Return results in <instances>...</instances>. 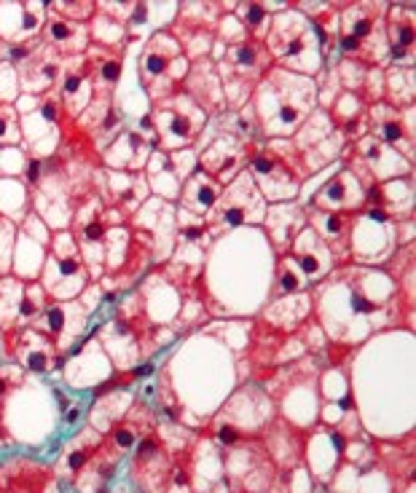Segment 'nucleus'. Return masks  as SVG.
Segmentation results:
<instances>
[{
    "instance_id": "1",
    "label": "nucleus",
    "mask_w": 416,
    "mask_h": 493,
    "mask_svg": "<svg viewBox=\"0 0 416 493\" xmlns=\"http://www.w3.org/2000/svg\"><path fill=\"white\" fill-rule=\"evenodd\" d=\"M312 317L330 343L355 349L403 322V298L384 268L344 263L312 287Z\"/></svg>"
},
{
    "instance_id": "2",
    "label": "nucleus",
    "mask_w": 416,
    "mask_h": 493,
    "mask_svg": "<svg viewBox=\"0 0 416 493\" xmlns=\"http://www.w3.org/2000/svg\"><path fill=\"white\" fill-rule=\"evenodd\" d=\"M248 105L263 140H288L317 110L315 78L271 65L253 88Z\"/></svg>"
},
{
    "instance_id": "3",
    "label": "nucleus",
    "mask_w": 416,
    "mask_h": 493,
    "mask_svg": "<svg viewBox=\"0 0 416 493\" xmlns=\"http://www.w3.org/2000/svg\"><path fill=\"white\" fill-rule=\"evenodd\" d=\"M390 3L355 0L338 11V54L365 67H390V49L384 35V16Z\"/></svg>"
},
{
    "instance_id": "4",
    "label": "nucleus",
    "mask_w": 416,
    "mask_h": 493,
    "mask_svg": "<svg viewBox=\"0 0 416 493\" xmlns=\"http://www.w3.org/2000/svg\"><path fill=\"white\" fill-rule=\"evenodd\" d=\"M263 46H266L274 65L282 67V70H290V73H298V76L315 78L325 67L315 27L304 14L295 11L290 3H288V9H282L271 16Z\"/></svg>"
},
{
    "instance_id": "5",
    "label": "nucleus",
    "mask_w": 416,
    "mask_h": 493,
    "mask_svg": "<svg viewBox=\"0 0 416 493\" xmlns=\"http://www.w3.org/2000/svg\"><path fill=\"white\" fill-rule=\"evenodd\" d=\"M248 175L255 183L266 204L298 201L301 185L306 183V169L288 140H260L248 161Z\"/></svg>"
},
{
    "instance_id": "6",
    "label": "nucleus",
    "mask_w": 416,
    "mask_h": 493,
    "mask_svg": "<svg viewBox=\"0 0 416 493\" xmlns=\"http://www.w3.org/2000/svg\"><path fill=\"white\" fill-rule=\"evenodd\" d=\"M135 70L140 86L146 88L148 99L153 105L158 99L172 97L183 86V81L191 70V62L183 54L178 38L164 30V33H153L146 44H140Z\"/></svg>"
},
{
    "instance_id": "7",
    "label": "nucleus",
    "mask_w": 416,
    "mask_h": 493,
    "mask_svg": "<svg viewBox=\"0 0 416 493\" xmlns=\"http://www.w3.org/2000/svg\"><path fill=\"white\" fill-rule=\"evenodd\" d=\"M274 65L263 41L245 38L239 44L225 49L223 59L215 65L220 86H223L225 110H242L253 97V88L266 76V70Z\"/></svg>"
},
{
    "instance_id": "8",
    "label": "nucleus",
    "mask_w": 416,
    "mask_h": 493,
    "mask_svg": "<svg viewBox=\"0 0 416 493\" xmlns=\"http://www.w3.org/2000/svg\"><path fill=\"white\" fill-rule=\"evenodd\" d=\"M266 207L269 204L263 201V196L258 193V188H255V183L250 180L248 169H245L228 185H223V193L218 198L215 209L204 218L207 236L215 241L239 228H260Z\"/></svg>"
},
{
    "instance_id": "9",
    "label": "nucleus",
    "mask_w": 416,
    "mask_h": 493,
    "mask_svg": "<svg viewBox=\"0 0 416 493\" xmlns=\"http://www.w3.org/2000/svg\"><path fill=\"white\" fill-rule=\"evenodd\" d=\"M151 121L156 129V151L175 153L196 145L207 126V113L183 88H178L172 97L151 105Z\"/></svg>"
},
{
    "instance_id": "10",
    "label": "nucleus",
    "mask_w": 416,
    "mask_h": 493,
    "mask_svg": "<svg viewBox=\"0 0 416 493\" xmlns=\"http://www.w3.org/2000/svg\"><path fill=\"white\" fill-rule=\"evenodd\" d=\"M38 282H41V287L51 300H76L91 285L89 271L83 265V258H81L70 230H54L51 233Z\"/></svg>"
},
{
    "instance_id": "11",
    "label": "nucleus",
    "mask_w": 416,
    "mask_h": 493,
    "mask_svg": "<svg viewBox=\"0 0 416 493\" xmlns=\"http://www.w3.org/2000/svg\"><path fill=\"white\" fill-rule=\"evenodd\" d=\"M397 220L379 207H362L352 218L349 230V263L384 268L397 253Z\"/></svg>"
},
{
    "instance_id": "12",
    "label": "nucleus",
    "mask_w": 416,
    "mask_h": 493,
    "mask_svg": "<svg viewBox=\"0 0 416 493\" xmlns=\"http://www.w3.org/2000/svg\"><path fill=\"white\" fill-rule=\"evenodd\" d=\"M255 145L258 143H245L242 137L220 129L215 118H207V126L199 134L193 151H196V164L204 175L218 180L220 185H228L239 172L248 169Z\"/></svg>"
},
{
    "instance_id": "13",
    "label": "nucleus",
    "mask_w": 416,
    "mask_h": 493,
    "mask_svg": "<svg viewBox=\"0 0 416 493\" xmlns=\"http://www.w3.org/2000/svg\"><path fill=\"white\" fill-rule=\"evenodd\" d=\"M76 204L78 198L65 161L59 158V153L44 158V175L30 188V212H35L51 230H68Z\"/></svg>"
},
{
    "instance_id": "14",
    "label": "nucleus",
    "mask_w": 416,
    "mask_h": 493,
    "mask_svg": "<svg viewBox=\"0 0 416 493\" xmlns=\"http://www.w3.org/2000/svg\"><path fill=\"white\" fill-rule=\"evenodd\" d=\"M290 143L309 177L328 169V166H333L336 161H341V153L347 148V140H344L341 129L328 118L325 110L320 108L295 129Z\"/></svg>"
},
{
    "instance_id": "15",
    "label": "nucleus",
    "mask_w": 416,
    "mask_h": 493,
    "mask_svg": "<svg viewBox=\"0 0 416 493\" xmlns=\"http://www.w3.org/2000/svg\"><path fill=\"white\" fill-rule=\"evenodd\" d=\"M102 212H105V204H102L100 193L94 190L89 196H83L76 204V212H73V220H70V233L76 239V247H78L81 258H83V265L89 271L91 282H100L105 276V253H102V241H105V220H102Z\"/></svg>"
},
{
    "instance_id": "16",
    "label": "nucleus",
    "mask_w": 416,
    "mask_h": 493,
    "mask_svg": "<svg viewBox=\"0 0 416 493\" xmlns=\"http://www.w3.org/2000/svg\"><path fill=\"white\" fill-rule=\"evenodd\" d=\"M199 169L196 164V151L186 148V151H175V153H164V151H153L148 158L146 169V183L151 196L161 198L175 204L181 196V185Z\"/></svg>"
},
{
    "instance_id": "17",
    "label": "nucleus",
    "mask_w": 416,
    "mask_h": 493,
    "mask_svg": "<svg viewBox=\"0 0 416 493\" xmlns=\"http://www.w3.org/2000/svg\"><path fill=\"white\" fill-rule=\"evenodd\" d=\"M129 228L146 233L153 244V265H164L172 258L175 241H178V207L151 196L129 218Z\"/></svg>"
},
{
    "instance_id": "18",
    "label": "nucleus",
    "mask_w": 416,
    "mask_h": 493,
    "mask_svg": "<svg viewBox=\"0 0 416 493\" xmlns=\"http://www.w3.org/2000/svg\"><path fill=\"white\" fill-rule=\"evenodd\" d=\"M368 134L390 145L392 151L414 164L416 158V129H414V108L395 110L387 102L368 105Z\"/></svg>"
},
{
    "instance_id": "19",
    "label": "nucleus",
    "mask_w": 416,
    "mask_h": 493,
    "mask_svg": "<svg viewBox=\"0 0 416 493\" xmlns=\"http://www.w3.org/2000/svg\"><path fill=\"white\" fill-rule=\"evenodd\" d=\"M148 327H151L148 319L113 317L97 330V340L118 370H132L137 360L143 357V338H146Z\"/></svg>"
},
{
    "instance_id": "20",
    "label": "nucleus",
    "mask_w": 416,
    "mask_h": 493,
    "mask_svg": "<svg viewBox=\"0 0 416 493\" xmlns=\"http://www.w3.org/2000/svg\"><path fill=\"white\" fill-rule=\"evenodd\" d=\"M91 314L81 306L78 300H51L44 308V314L38 317L33 327L38 332H44L46 338H51V343L56 346L59 357L68 349H73L78 338L89 327Z\"/></svg>"
},
{
    "instance_id": "21",
    "label": "nucleus",
    "mask_w": 416,
    "mask_h": 493,
    "mask_svg": "<svg viewBox=\"0 0 416 493\" xmlns=\"http://www.w3.org/2000/svg\"><path fill=\"white\" fill-rule=\"evenodd\" d=\"M137 295H140V306H143L148 325L172 327V322L181 314L183 295L178 285L164 274L161 265H158V271H151L137 282Z\"/></svg>"
},
{
    "instance_id": "22",
    "label": "nucleus",
    "mask_w": 416,
    "mask_h": 493,
    "mask_svg": "<svg viewBox=\"0 0 416 493\" xmlns=\"http://www.w3.org/2000/svg\"><path fill=\"white\" fill-rule=\"evenodd\" d=\"M365 207V188L357 177L341 164L317 188L304 209H320V212H341V215H357Z\"/></svg>"
},
{
    "instance_id": "23",
    "label": "nucleus",
    "mask_w": 416,
    "mask_h": 493,
    "mask_svg": "<svg viewBox=\"0 0 416 493\" xmlns=\"http://www.w3.org/2000/svg\"><path fill=\"white\" fill-rule=\"evenodd\" d=\"M100 198L105 207L118 209L126 220L151 198L146 175L143 172H116V169H97Z\"/></svg>"
},
{
    "instance_id": "24",
    "label": "nucleus",
    "mask_w": 416,
    "mask_h": 493,
    "mask_svg": "<svg viewBox=\"0 0 416 493\" xmlns=\"http://www.w3.org/2000/svg\"><path fill=\"white\" fill-rule=\"evenodd\" d=\"M3 338L14 340V343H6V357L16 360V365L27 373L46 375L59 365V351L51 343V338H46L35 327L9 330V332H3Z\"/></svg>"
},
{
    "instance_id": "25",
    "label": "nucleus",
    "mask_w": 416,
    "mask_h": 493,
    "mask_svg": "<svg viewBox=\"0 0 416 493\" xmlns=\"http://www.w3.org/2000/svg\"><path fill=\"white\" fill-rule=\"evenodd\" d=\"M390 67L416 65V9L414 3H390L384 16Z\"/></svg>"
},
{
    "instance_id": "26",
    "label": "nucleus",
    "mask_w": 416,
    "mask_h": 493,
    "mask_svg": "<svg viewBox=\"0 0 416 493\" xmlns=\"http://www.w3.org/2000/svg\"><path fill=\"white\" fill-rule=\"evenodd\" d=\"M16 70V81H19V91L30 94V97H44L59 81V70H62V56L54 49L38 38L33 46V51L27 54L24 62L14 67Z\"/></svg>"
},
{
    "instance_id": "27",
    "label": "nucleus",
    "mask_w": 416,
    "mask_h": 493,
    "mask_svg": "<svg viewBox=\"0 0 416 493\" xmlns=\"http://www.w3.org/2000/svg\"><path fill=\"white\" fill-rule=\"evenodd\" d=\"M56 94L59 102L68 113L70 121H76L89 108V102L94 99V86H91V73L86 65V56H68L62 59V70H59V81H56Z\"/></svg>"
},
{
    "instance_id": "28",
    "label": "nucleus",
    "mask_w": 416,
    "mask_h": 493,
    "mask_svg": "<svg viewBox=\"0 0 416 493\" xmlns=\"http://www.w3.org/2000/svg\"><path fill=\"white\" fill-rule=\"evenodd\" d=\"M260 325L277 335H293L298 327L312 319V287L295 295L271 298L266 306L258 311Z\"/></svg>"
},
{
    "instance_id": "29",
    "label": "nucleus",
    "mask_w": 416,
    "mask_h": 493,
    "mask_svg": "<svg viewBox=\"0 0 416 493\" xmlns=\"http://www.w3.org/2000/svg\"><path fill=\"white\" fill-rule=\"evenodd\" d=\"M46 24V3H0V41L27 44L41 38Z\"/></svg>"
},
{
    "instance_id": "30",
    "label": "nucleus",
    "mask_w": 416,
    "mask_h": 493,
    "mask_svg": "<svg viewBox=\"0 0 416 493\" xmlns=\"http://www.w3.org/2000/svg\"><path fill=\"white\" fill-rule=\"evenodd\" d=\"M306 228V209L298 201H282V204H269L260 230L266 241L271 244L274 255H285L290 250L293 239Z\"/></svg>"
},
{
    "instance_id": "31",
    "label": "nucleus",
    "mask_w": 416,
    "mask_h": 493,
    "mask_svg": "<svg viewBox=\"0 0 416 493\" xmlns=\"http://www.w3.org/2000/svg\"><path fill=\"white\" fill-rule=\"evenodd\" d=\"M288 255H290L293 260L298 263V268L304 271L309 287L320 285V282H323V279L336 268V258H333V253L328 250L325 241L320 239L309 225H306V228L293 239Z\"/></svg>"
},
{
    "instance_id": "32",
    "label": "nucleus",
    "mask_w": 416,
    "mask_h": 493,
    "mask_svg": "<svg viewBox=\"0 0 416 493\" xmlns=\"http://www.w3.org/2000/svg\"><path fill=\"white\" fill-rule=\"evenodd\" d=\"M181 88L207 113V118H213V116L225 110L223 86H220V78H218L215 62L210 56L191 62V70H188Z\"/></svg>"
},
{
    "instance_id": "33",
    "label": "nucleus",
    "mask_w": 416,
    "mask_h": 493,
    "mask_svg": "<svg viewBox=\"0 0 416 493\" xmlns=\"http://www.w3.org/2000/svg\"><path fill=\"white\" fill-rule=\"evenodd\" d=\"M156 148L143 140V134H137L135 126H126L97 158L102 169H116V172H143L148 158Z\"/></svg>"
},
{
    "instance_id": "34",
    "label": "nucleus",
    "mask_w": 416,
    "mask_h": 493,
    "mask_svg": "<svg viewBox=\"0 0 416 493\" xmlns=\"http://www.w3.org/2000/svg\"><path fill=\"white\" fill-rule=\"evenodd\" d=\"M178 9H181V3H151V0L132 3L124 19L129 44H146L153 33L169 30L178 16Z\"/></svg>"
},
{
    "instance_id": "35",
    "label": "nucleus",
    "mask_w": 416,
    "mask_h": 493,
    "mask_svg": "<svg viewBox=\"0 0 416 493\" xmlns=\"http://www.w3.org/2000/svg\"><path fill=\"white\" fill-rule=\"evenodd\" d=\"M365 207H379L392 220L414 218L416 196H414V175L376 183L365 190Z\"/></svg>"
},
{
    "instance_id": "36",
    "label": "nucleus",
    "mask_w": 416,
    "mask_h": 493,
    "mask_svg": "<svg viewBox=\"0 0 416 493\" xmlns=\"http://www.w3.org/2000/svg\"><path fill=\"white\" fill-rule=\"evenodd\" d=\"M41 41H44L49 49H54L62 59H68V56H78V54H83L86 46L91 44L89 41V24L70 22V19H65V16L51 14L49 9H46V24H44V33H41Z\"/></svg>"
},
{
    "instance_id": "37",
    "label": "nucleus",
    "mask_w": 416,
    "mask_h": 493,
    "mask_svg": "<svg viewBox=\"0 0 416 493\" xmlns=\"http://www.w3.org/2000/svg\"><path fill=\"white\" fill-rule=\"evenodd\" d=\"M352 218L355 215L306 209V225L325 241L328 250L336 258V265L349 263V230H352Z\"/></svg>"
},
{
    "instance_id": "38",
    "label": "nucleus",
    "mask_w": 416,
    "mask_h": 493,
    "mask_svg": "<svg viewBox=\"0 0 416 493\" xmlns=\"http://www.w3.org/2000/svg\"><path fill=\"white\" fill-rule=\"evenodd\" d=\"M83 56H86V65H89V73H91L94 97H113V91H116L118 81L124 76L126 51H116V49L89 44Z\"/></svg>"
},
{
    "instance_id": "39",
    "label": "nucleus",
    "mask_w": 416,
    "mask_h": 493,
    "mask_svg": "<svg viewBox=\"0 0 416 493\" xmlns=\"http://www.w3.org/2000/svg\"><path fill=\"white\" fill-rule=\"evenodd\" d=\"M135 472L140 477V485L146 493L164 491V482L169 474V461L164 453V445L156 434H143L137 442V456H135Z\"/></svg>"
},
{
    "instance_id": "40",
    "label": "nucleus",
    "mask_w": 416,
    "mask_h": 493,
    "mask_svg": "<svg viewBox=\"0 0 416 493\" xmlns=\"http://www.w3.org/2000/svg\"><path fill=\"white\" fill-rule=\"evenodd\" d=\"M220 193H223V185L218 180H213L210 175H204L202 169H196L181 185V196L175 201V207L204 220L215 209Z\"/></svg>"
},
{
    "instance_id": "41",
    "label": "nucleus",
    "mask_w": 416,
    "mask_h": 493,
    "mask_svg": "<svg viewBox=\"0 0 416 493\" xmlns=\"http://www.w3.org/2000/svg\"><path fill=\"white\" fill-rule=\"evenodd\" d=\"M46 250L41 241L30 239L27 233L16 230V241H14V255H11V276L22 279V282H38L41 268L46 260Z\"/></svg>"
},
{
    "instance_id": "42",
    "label": "nucleus",
    "mask_w": 416,
    "mask_h": 493,
    "mask_svg": "<svg viewBox=\"0 0 416 493\" xmlns=\"http://www.w3.org/2000/svg\"><path fill=\"white\" fill-rule=\"evenodd\" d=\"M384 102L395 110L414 108L416 67H387L384 70Z\"/></svg>"
},
{
    "instance_id": "43",
    "label": "nucleus",
    "mask_w": 416,
    "mask_h": 493,
    "mask_svg": "<svg viewBox=\"0 0 416 493\" xmlns=\"http://www.w3.org/2000/svg\"><path fill=\"white\" fill-rule=\"evenodd\" d=\"M132 250V228L126 225H108L105 228V241H102V253H105V276H116L124 271Z\"/></svg>"
},
{
    "instance_id": "44",
    "label": "nucleus",
    "mask_w": 416,
    "mask_h": 493,
    "mask_svg": "<svg viewBox=\"0 0 416 493\" xmlns=\"http://www.w3.org/2000/svg\"><path fill=\"white\" fill-rule=\"evenodd\" d=\"M30 215V188L22 177H0V218L22 223Z\"/></svg>"
},
{
    "instance_id": "45",
    "label": "nucleus",
    "mask_w": 416,
    "mask_h": 493,
    "mask_svg": "<svg viewBox=\"0 0 416 493\" xmlns=\"http://www.w3.org/2000/svg\"><path fill=\"white\" fill-rule=\"evenodd\" d=\"M204 332L220 340L225 349L245 351L253 343V322L250 319H213V325H204Z\"/></svg>"
},
{
    "instance_id": "46",
    "label": "nucleus",
    "mask_w": 416,
    "mask_h": 493,
    "mask_svg": "<svg viewBox=\"0 0 416 493\" xmlns=\"http://www.w3.org/2000/svg\"><path fill=\"white\" fill-rule=\"evenodd\" d=\"M304 290H309V282H306L304 271L298 268V263H295L288 253L277 255V263H274V282H271V298L295 295V293H304Z\"/></svg>"
},
{
    "instance_id": "47",
    "label": "nucleus",
    "mask_w": 416,
    "mask_h": 493,
    "mask_svg": "<svg viewBox=\"0 0 416 493\" xmlns=\"http://www.w3.org/2000/svg\"><path fill=\"white\" fill-rule=\"evenodd\" d=\"M22 298H24L22 279H16V276H11V274L0 276V332L16 330Z\"/></svg>"
},
{
    "instance_id": "48",
    "label": "nucleus",
    "mask_w": 416,
    "mask_h": 493,
    "mask_svg": "<svg viewBox=\"0 0 416 493\" xmlns=\"http://www.w3.org/2000/svg\"><path fill=\"white\" fill-rule=\"evenodd\" d=\"M231 14L236 16V22L245 27L248 38H253V41H263L266 38L271 22V11L266 3H260V0H242V3H236Z\"/></svg>"
},
{
    "instance_id": "49",
    "label": "nucleus",
    "mask_w": 416,
    "mask_h": 493,
    "mask_svg": "<svg viewBox=\"0 0 416 493\" xmlns=\"http://www.w3.org/2000/svg\"><path fill=\"white\" fill-rule=\"evenodd\" d=\"M89 41L97 46H105V49H116V51H126V46H129L124 24L100 11L94 14L89 22Z\"/></svg>"
},
{
    "instance_id": "50",
    "label": "nucleus",
    "mask_w": 416,
    "mask_h": 493,
    "mask_svg": "<svg viewBox=\"0 0 416 493\" xmlns=\"http://www.w3.org/2000/svg\"><path fill=\"white\" fill-rule=\"evenodd\" d=\"M100 445H102V437L97 434V429H83L81 439L68 450V453H65V459H62V469H65V474L76 477V474L86 467V461L97 453Z\"/></svg>"
},
{
    "instance_id": "51",
    "label": "nucleus",
    "mask_w": 416,
    "mask_h": 493,
    "mask_svg": "<svg viewBox=\"0 0 416 493\" xmlns=\"http://www.w3.org/2000/svg\"><path fill=\"white\" fill-rule=\"evenodd\" d=\"M49 303H51V298L46 295L41 282H24V298L22 308H19V319H16V330L33 327Z\"/></svg>"
},
{
    "instance_id": "52",
    "label": "nucleus",
    "mask_w": 416,
    "mask_h": 493,
    "mask_svg": "<svg viewBox=\"0 0 416 493\" xmlns=\"http://www.w3.org/2000/svg\"><path fill=\"white\" fill-rule=\"evenodd\" d=\"M0 148H22V126L14 105H0Z\"/></svg>"
},
{
    "instance_id": "53",
    "label": "nucleus",
    "mask_w": 416,
    "mask_h": 493,
    "mask_svg": "<svg viewBox=\"0 0 416 493\" xmlns=\"http://www.w3.org/2000/svg\"><path fill=\"white\" fill-rule=\"evenodd\" d=\"M46 9L51 14L65 16L70 22H81V24H89L91 16L97 14L94 3H89V0H81V3H76V0H56V3H46Z\"/></svg>"
},
{
    "instance_id": "54",
    "label": "nucleus",
    "mask_w": 416,
    "mask_h": 493,
    "mask_svg": "<svg viewBox=\"0 0 416 493\" xmlns=\"http://www.w3.org/2000/svg\"><path fill=\"white\" fill-rule=\"evenodd\" d=\"M365 73H368V67L360 65V62H355V59H344V56H341V59L336 62V76H338V83H341L344 91L360 94Z\"/></svg>"
},
{
    "instance_id": "55",
    "label": "nucleus",
    "mask_w": 416,
    "mask_h": 493,
    "mask_svg": "<svg viewBox=\"0 0 416 493\" xmlns=\"http://www.w3.org/2000/svg\"><path fill=\"white\" fill-rule=\"evenodd\" d=\"M16 230H19L16 223L0 218V276L11 274V255H14V241H16Z\"/></svg>"
},
{
    "instance_id": "56",
    "label": "nucleus",
    "mask_w": 416,
    "mask_h": 493,
    "mask_svg": "<svg viewBox=\"0 0 416 493\" xmlns=\"http://www.w3.org/2000/svg\"><path fill=\"white\" fill-rule=\"evenodd\" d=\"M248 38V33H245V27L236 22L234 14H223L220 19H218V27H215V41H220V44L228 49V46L239 44V41H245Z\"/></svg>"
},
{
    "instance_id": "57",
    "label": "nucleus",
    "mask_w": 416,
    "mask_h": 493,
    "mask_svg": "<svg viewBox=\"0 0 416 493\" xmlns=\"http://www.w3.org/2000/svg\"><path fill=\"white\" fill-rule=\"evenodd\" d=\"M360 97L365 99V105H379L384 102V70L382 67H368L365 81H362Z\"/></svg>"
},
{
    "instance_id": "58",
    "label": "nucleus",
    "mask_w": 416,
    "mask_h": 493,
    "mask_svg": "<svg viewBox=\"0 0 416 493\" xmlns=\"http://www.w3.org/2000/svg\"><path fill=\"white\" fill-rule=\"evenodd\" d=\"M27 164L24 148H0V177H22Z\"/></svg>"
},
{
    "instance_id": "59",
    "label": "nucleus",
    "mask_w": 416,
    "mask_h": 493,
    "mask_svg": "<svg viewBox=\"0 0 416 493\" xmlns=\"http://www.w3.org/2000/svg\"><path fill=\"white\" fill-rule=\"evenodd\" d=\"M19 81H16V70L9 62L0 59V105H14L19 97Z\"/></svg>"
},
{
    "instance_id": "60",
    "label": "nucleus",
    "mask_w": 416,
    "mask_h": 493,
    "mask_svg": "<svg viewBox=\"0 0 416 493\" xmlns=\"http://www.w3.org/2000/svg\"><path fill=\"white\" fill-rule=\"evenodd\" d=\"M191 477H193L191 467L175 464V467H169L164 488H167V493H191Z\"/></svg>"
},
{
    "instance_id": "61",
    "label": "nucleus",
    "mask_w": 416,
    "mask_h": 493,
    "mask_svg": "<svg viewBox=\"0 0 416 493\" xmlns=\"http://www.w3.org/2000/svg\"><path fill=\"white\" fill-rule=\"evenodd\" d=\"M19 230H22V233H27L30 239L41 241L44 247H49V241H51V233H54V230L46 225L44 220L35 215V212H30V215H27L22 223H19Z\"/></svg>"
},
{
    "instance_id": "62",
    "label": "nucleus",
    "mask_w": 416,
    "mask_h": 493,
    "mask_svg": "<svg viewBox=\"0 0 416 493\" xmlns=\"http://www.w3.org/2000/svg\"><path fill=\"white\" fill-rule=\"evenodd\" d=\"M22 384V367L19 365H3L0 367V400L14 392V386Z\"/></svg>"
},
{
    "instance_id": "63",
    "label": "nucleus",
    "mask_w": 416,
    "mask_h": 493,
    "mask_svg": "<svg viewBox=\"0 0 416 493\" xmlns=\"http://www.w3.org/2000/svg\"><path fill=\"white\" fill-rule=\"evenodd\" d=\"M35 493H49V491H46V488H41V491H35Z\"/></svg>"
},
{
    "instance_id": "64",
    "label": "nucleus",
    "mask_w": 416,
    "mask_h": 493,
    "mask_svg": "<svg viewBox=\"0 0 416 493\" xmlns=\"http://www.w3.org/2000/svg\"><path fill=\"white\" fill-rule=\"evenodd\" d=\"M0 437H3V427H0Z\"/></svg>"
}]
</instances>
